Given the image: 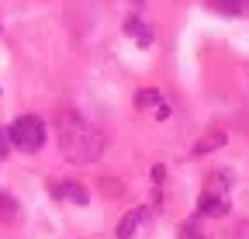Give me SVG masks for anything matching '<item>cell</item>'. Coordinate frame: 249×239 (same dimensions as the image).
<instances>
[{"mask_svg":"<svg viewBox=\"0 0 249 239\" xmlns=\"http://www.w3.org/2000/svg\"><path fill=\"white\" fill-rule=\"evenodd\" d=\"M55 132H59V149L62 156L76 166H87V163H97L101 153H104V135L97 125H90L87 118L73 108L59 111L55 118Z\"/></svg>","mask_w":249,"mask_h":239,"instance_id":"6da1fadb","label":"cell"},{"mask_svg":"<svg viewBox=\"0 0 249 239\" xmlns=\"http://www.w3.org/2000/svg\"><path fill=\"white\" fill-rule=\"evenodd\" d=\"M229 212H232V173L211 170L204 177V187H201L197 219H225Z\"/></svg>","mask_w":249,"mask_h":239,"instance_id":"7a4b0ae2","label":"cell"},{"mask_svg":"<svg viewBox=\"0 0 249 239\" xmlns=\"http://www.w3.org/2000/svg\"><path fill=\"white\" fill-rule=\"evenodd\" d=\"M7 142L21 153H38L45 146V122L38 114H21L14 118V125L7 129Z\"/></svg>","mask_w":249,"mask_h":239,"instance_id":"3957f363","label":"cell"},{"mask_svg":"<svg viewBox=\"0 0 249 239\" xmlns=\"http://www.w3.org/2000/svg\"><path fill=\"white\" fill-rule=\"evenodd\" d=\"M145 219H149V208H135V212H128V215L118 222L114 236H118V239H132V236H135V229H139Z\"/></svg>","mask_w":249,"mask_h":239,"instance_id":"277c9868","label":"cell"},{"mask_svg":"<svg viewBox=\"0 0 249 239\" xmlns=\"http://www.w3.org/2000/svg\"><path fill=\"white\" fill-rule=\"evenodd\" d=\"M135 104H139L142 111H149V108H156V118H170V104H163V97H160V91H139V97H135Z\"/></svg>","mask_w":249,"mask_h":239,"instance_id":"5b68a950","label":"cell"},{"mask_svg":"<svg viewBox=\"0 0 249 239\" xmlns=\"http://www.w3.org/2000/svg\"><path fill=\"white\" fill-rule=\"evenodd\" d=\"M124 32H128V35H132V38H135L142 49H149V45H152V38H156V35H152V28H149L145 21H139V18H128Z\"/></svg>","mask_w":249,"mask_h":239,"instance_id":"8992f818","label":"cell"},{"mask_svg":"<svg viewBox=\"0 0 249 239\" xmlns=\"http://www.w3.org/2000/svg\"><path fill=\"white\" fill-rule=\"evenodd\" d=\"M55 198H70V201H76V204H87V201H90V194H87L80 184H59V187H55Z\"/></svg>","mask_w":249,"mask_h":239,"instance_id":"52a82bcc","label":"cell"},{"mask_svg":"<svg viewBox=\"0 0 249 239\" xmlns=\"http://www.w3.org/2000/svg\"><path fill=\"white\" fill-rule=\"evenodd\" d=\"M14 215H18V204H14V201H11L4 191H0V219H4V222H11Z\"/></svg>","mask_w":249,"mask_h":239,"instance_id":"ba28073f","label":"cell"},{"mask_svg":"<svg viewBox=\"0 0 249 239\" xmlns=\"http://www.w3.org/2000/svg\"><path fill=\"white\" fill-rule=\"evenodd\" d=\"M222 142H225V135H222V132H214V139L197 142V149H194V153H197V156H201V153H211V149H214V146H222Z\"/></svg>","mask_w":249,"mask_h":239,"instance_id":"9c48e42d","label":"cell"},{"mask_svg":"<svg viewBox=\"0 0 249 239\" xmlns=\"http://www.w3.org/2000/svg\"><path fill=\"white\" fill-rule=\"evenodd\" d=\"M180 239H204V236L197 232V215H194L191 222H187V225L180 229Z\"/></svg>","mask_w":249,"mask_h":239,"instance_id":"30bf717a","label":"cell"},{"mask_svg":"<svg viewBox=\"0 0 249 239\" xmlns=\"http://www.w3.org/2000/svg\"><path fill=\"white\" fill-rule=\"evenodd\" d=\"M246 4H249V0H222V11L239 14V11H246Z\"/></svg>","mask_w":249,"mask_h":239,"instance_id":"8fae6325","label":"cell"},{"mask_svg":"<svg viewBox=\"0 0 249 239\" xmlns=\"http://www.w3.org/2000/svg\"><path fill=\"white\" fill-rule=\"evenodd\" d=\"M7 146H11V142H7V132H0V160H4V153H7Z\"/></svg>","mask_w":249,"mask_h":239,"instance_id":"7c38bea8","label":"cell"},{"mask_svg":"<svg viewBox=\"0 0 249 239\" xmlns=\"http://www.w3.org/2000/svg\"><path fill=\"white\" fill-rule=\"evenodd\" d=\"M235 239H249V222H246V225L239 229V236H235Z\"/></svg>","mask_w":249,"mask_h":239,"instance_id":"4fadbf2b","label":"cell"},{"mask_svg":"<svg viewBox=\"0 0 249 239\" xmlns=\"http://www.w3.org/2000/svg\"><path fill=\"white\" fill-rule=\"evenodd\" d=\"M246 111H249V108H246Z\"/></svg>","mask_w":249,"mask_h":239,"instance_id":"5bb4252c","label":"cell"}]
</instances>
